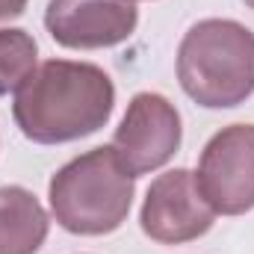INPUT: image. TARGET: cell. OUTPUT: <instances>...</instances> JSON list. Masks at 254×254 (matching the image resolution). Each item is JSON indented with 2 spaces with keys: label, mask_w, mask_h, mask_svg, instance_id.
<instances>
[{
  "label": "cell",
  "mask_w": 254,
  "mask_h": 254,
  "mask_svg": "<svg viewBox=\"0 0 254 254\" xmlns=\"http://www.w3.org/2000/svg\"><path fill=\"white\" fill-rule=\"evenodd\" d=\"M116 86L104 68L74 60H48L15 92L12 116L36 145L86 139L110 122Z\"/></svg>",
  "instance_id": "cell-1"
},
{
  "label": "cell",
  "mask_w": 254,
  "mask_h": 254,
  "mask_svg": "<svg viewBox=\"0 0 254 254\" xmlns=\"http://www.w3.org/2000/svg\"><path fill=\"white\" fill-rule=\"evenodd\" d=\"M30 0H0V24L3 21H12V18H21L24 9H27Z\"/></svg>",
  "instance_id": "cell-10"
},
{
  "label": "cell",
  "mask_w": 254,
  "mask_h": 254,
  "mask_svg": "<svg viewBox=\"0 0 254 254\" xmlns=\"http://www.w3.org/2000/svg\"><path fill=\"white\" fill-rule=\"evenodd\" d=\"M181 113L178 107L157 95V92H139L127 104L122 125L116 127L113 148L122 157L130 175H148L163 169L181 148Z\"/></svg>",
  "instance_id": "cell-5"
},
{
  "label": "cell",
  "mask_w": 254,
  "mask_h": 254,
  "mask_svg": "<svg viewBox=\"0 0 254 254\" xmlns=\"http://www.w3.org/2000/svg\"><path fill=\"white\" fill-rule=\"evenodd\" d=\"M216 222L213 207L198 190L195 172L172 169L160 175L142 201L139 225L160 246H184L204 237Z\"/></svg>",
  "instance_id": "cell-6"
},
{
  "label": "cell",
  "mask_w": 254,
  "mask_h": 254,
  "mask_svg": "<svg viewBox=\"0 0 254 254\" xmlns=\"http://www.w3.org/2000/svg\"><path fill=\"white\" fill-rule=\"evenodd\" d=\"M133 192L136 178L113 145L68 160L48 184L54 219L77 237H104L119 231L133 207Z\"/></svg>",
  "instance_id": "cell-3"
},
{
  "label": "cell",
  "mask_w": 254,
  "mask_h": 254,
  "mask_svg": "<svg viewBox=\"0 0 254 254\" xmlns=\"http://www.w3.org/2000/svg\"><path fill=\"white\" fill-rule=\"evenodd\" d=\"M39 45L27 30L6 27L0 30V95L18 92L36 71Z\"/></svg>",
  "instance_id": "cell-9"
},
{
  "label": "cell",
  "mask_w": 254,
  "mask_h": 254,
  "mask_svg": "<svg viewBox=\"0 0 254 254\" xmlns=\"http://www.w3.org/2000/svg\"><path fill=\"white\" fill-rule=\"evenodd\" d=\"M198 190L222 216L254 210V125L222 127L201 151Z\"/></svg>",
  "instance_id": "cell-4"
},
{
  "label": "cell",
  "mask_w": 254,
  "mask_h": 254,
  "mask_svg": "<svg viewBox=\"0 0 254 254\" xmlns=\"http://www.w3.org/2000/svg\"><path fill=\"white\" fill-rule=\"evenodd\" d=\"M139 9L133 0H51L45 27L68 51L116 48L136 33Z\"/></svg>",
  "instance_id": "cell-7"
},
{
  "label": "cell",
  "mask_w": 254,
  "mask_h": 254,
  "mask_svg": "<svg viewBox=\"0 0 254 254\" xmlns=\"http://www.w3.org/2000/svg\"><path fill=\"white\" fill-rule=\"evenodd\" d=\"M243 3H246V6H249V9H254V0H243Z\"/></svg>",
  "instance_id": "cell-11"
},
{
  "label": "cell",
  "mask_w": 254,
  "mask_h": 254,
  "mask_svg": "<svg viewBox=\"0 0 254 254\" xmlns=\"http://www.w3.org/2000/svg\"><path fill=\"white\" fill-rule=\"evenodd\" d=\"M51 231L39 198L24 187H0V254H36Z\"/></svg>",
  "instance_id": "cell-8"
},
{
  "label": "cell",
  "mask_w": 254,
  "mask_h": 254,
  "mask_svg": "<svg viewBox=\"0 0 254 254\" xmlns=\"http://www.w3.org/2000/svg\"><path fill=\"white\" fill-rule=\"evenodd\" d=\"M181 89L204 110H231L254 95V33L231 18L192 24L178 48Z\"/></svg>",
  "instance_id": "cell-2"
}]
</instances>
